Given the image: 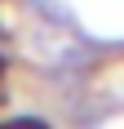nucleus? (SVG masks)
Listing matches in <instances>:
<instances>
[{
    "instance_id": "nucleus-1",
    "label": "nucleus",
    "mask_w": 124,
    "mask_h": 129,
    "mask_svg": "<svg viewBox=\"0 0 124 129\" xmlns=\"http://www.w3.org/2000/svg\"><path fill=\"white\" fill-rule=\"evenodd\" d=\"M0 129H44V125H31V120H13V125H0Z\"/></svg>"
}]
</instances>
